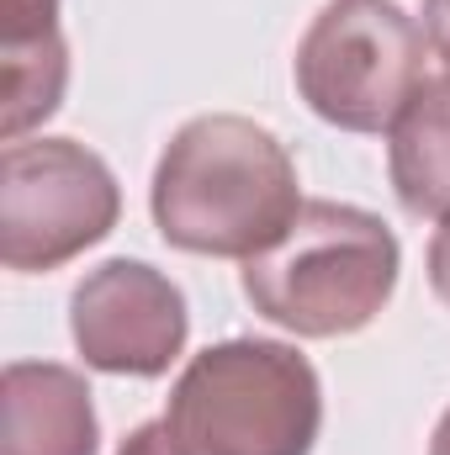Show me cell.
I'll return each instance as SVG.
<instances>
[{
	"label": "cell",
	"mask_w": 450,
	"mask_h": 455,
	"mask_svg": "<svg viewBox=\"0 0 450 455\" xmlns=\"http://www.w3.org/2000/svg\"><path fill=\"white\" fill-rule=\"evenodd\" d=\"M149 212L159 238L181 254L254 259L302 212L297 159L254 116H191L154 164Z\"/></svg>",
	"instance_id": "1"
},
{
	"label": "cell",
	"mask_w": 450,
	"mask_h": 455,
	"mask_svg": "<svg viewBox=\"0 0 450 455\" xmlns=\"http://www.w3.org/2000/svg\"><path fill=\"white\" fill-rule=\"evenodd\" d=\"M398 233L376 212L350 202H302L265 254L244 259V297L265 323L297 339H344L376 323L398 291Z\"/></svg>",
	"instance_id": "2"
},
{
	"label": "cell",
	"mask_w": 450,
	"mask_h": 455,
	"mask_svg": "<svg viewBox=\"0 0 450 455\" xmlns=\"http://www.w3.org/2000/svg\"><path fill=\"white\" fill-rule=\"evenodd\" d=\"M159 424L175 455H313L324 387L297 344L223 339L186 360Z\"/></svg>",
	"instance_id": "3"
},
{
	"label": "cell",
	"mask_w": 450,
	"mask_h": 455,
	"mask_svg": "<svg viewBox=\"0 0 450 455\" xmlns=\"http://www.w3.org/2000/svg\"><path fill=\"white\" fill-rule=\"evenodd\" d=\"M430 37L398 0H329L292 59L308 112L344 132H387L424 75Z\"/></svg>",
	"instance_id": "4"
},
{
	"label": "cell",
	"mask_w": 450,
	"mask_h": 455,
	"mask_svg": "<svg viewBox=\"0 0 450 455\" xmlns=\"http://www.w3.org/2000/svg\"><path fill=\"white\" fill-rule=\"evenodd\" d=\"M122 218L112 164L75 138H16L0 154V259L16 275L59 270Z\"/></svg>",
	"instance_id": "5"
},
{
	"label": "cell",
	"mask_w": 450,
	"mask_h": 455,
	"mask_svg": "<svg viewBox=\"0 0 450 455\" xmlns=\"http://www.w3.org/2000/svg\"><path fill=\"white\" fill-rule=\"evenodd\" d=\"M191 334L181 286L149 259H101L69 297V339L91 371L154 381Z\"/></svg>",
	"instance_id": "6"
},
{
	"label": "cell",
	"mask_w": 450,
	"mask_h": 455,
	"mask_svg": "<svg viewBox=\"0 0 450 455\" xmlns=\"http://www.w3.org/2000/svg\"><path fill=\"white\" fill-rule=\"evenodd\" d=\"M0 455H101L96 392L75 365L11 360L0 376Z\"/></svg>",
	"instance_id": "7"
},
{
	"label": "cell",
	"mask_w": 450,
	"mask_h": 455,
	"mask_svg": "<svg viewBox=\"0 0 450 455\" xmlns=\"http://www.w3.org/2000/svg\"><path fill=\"white\" fill-rule=\"evenodd\" d=\"M0 64H5V143L27 138L59 112L69 85V48L59 32V0H0Z\"/></svg>",
	"instance_id": "8"
},
{
	"label": "cell",
	"mask_w": 450,
	"mask_h": 455,
	"mask_svg": "<svg viewBox=\"0 0 450 455\" xmlns=\"http://www.w3.org/2000/svg\"><path fill=\"white\" fill-rule=\"evenodd\" d=\"M387 180L408 218L450 223V75L424 80L387 127Z\"/></svg>",
	"instance_id": "9"
},
{
	"label": "cell",
	"mask_w": 450,
	"mask_h": 455,
	"mask_svg": "<svg viewBox=\"0 0 450 455\" xmlns=\"http://www.w3.org/2000/svg\"><path fill=\"white\" fill-rule=\"evenodd\" d=\"M424 37H430V53L450 75V0H424Z\"/></svg>",
	"instance_id": "10"
},
{
	"label": "cell",
	"mask_w": 450,
	"mask_h": 455,
	"mask_svg": "<svg viewBox=\"0 0 450 455\" xmlns=\"http://www.w3.org/2000/svg\"><path fill=\"white\" fill-rule=\"evenodd\" d=\"M430 286H435V297L450 307V223L435 228V238H430Z\"/></svg>",
	"instance_id": "11"
},
{
	"label": "cell",
	"mask_w": 450,
	"mask_h": 455,
	"mask_svg": "<svg viewBox=\"0 0 450 455\" xmlns=\"http://www.w3.org/2000/svg\"><path fill=\"white\" fill-rule=\"evenodd\" d=\"M117 455H175V451H170V440H165V424H138V429L117 445Z\"/></svg>",
	"instance_id": "12"
},
{
	"label": "cell",
	"mask_w": 450,
	"mask_h": 455,
	"mask_svg": "<svg viewBox=\"0 0 450 455\" xmlns=\"http://www.w3.org/2000/svg\"><path fill=\"white\" fill-rule=\"evenodd\" d=\"M430 455H450V408L440 413V424H435V440H430Z\"/></svg>",
	"instance_id": "13"
}]
</instances>
